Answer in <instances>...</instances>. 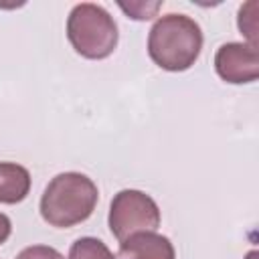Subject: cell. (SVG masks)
I'll list each match as a JSON object with an SVG mask.
<instances>
[{
	"mask_svg": "<svg viewBox=\"0 0 259 259\" xmlns=\"http://www.w3.org/2000/svg\"><path fill=\"white\" fill-rule=\"evenodd\" d=\"M202 40V30L194 18L170 12L150 28L148 55L164 71H186L200 57Z\"/></svg>",
	"mask_w": 259,
	"mask_h": 259,
	"instance_id": "cell-1",
	"label": "cell"
},
{
	"mask_svg": "<svg viewBox=\"0 0 259 259\" xmlns=\"http://www.w3.org/2000/svg\"><path fill=\"white\" fill-rule=\"evenodd\" d=\"M95 182L81 172H61L40 196V217L57 229H69L87 221L97 204Z\"/></svg>",
	"mask_w": 259,
	"mask_h": 259,
	"instance_id": "cell-2",
	"label": "cell"
},
{
	"mask_svg": "<svg viewBox=\"0 0 259 259\" xmlns=\"http://www.w3.org/2000/svg\"><path fill=\"white\" fill-rule=\"evenodd\" d=\"M117 24L99 4H75L67 16V38L85 59H105L117 47Z\"/></svg>",
	"mask_w": 259,
	"mask_h": 259,
	"instance_id": "cell-3",
	"label": "cell"
},
{
	"mask_svg": "<svg viewBox=\"0 0 259 259\" xmlns=\"http://www.w3.org/2000/svg\"><path fill=\"white\" fill-rule=\"evenodd\" d=\"M107 223L111 235L121 243L134 233L156 231L160 227V208L150 194L125 188L113 196Z\"/></svg>",
	"mask_w": 259,
	"mask_h": 259,
	"instance_id": "cell-4",
	"label": "cell"
},
{
	"mask_svg": "<svg viewBox=\"0 0 259 259\" xmlns=\"http://www.w3.org/2000/svg\"><path fill=\"white\" fill-rule=\"evenodd\" d=\"M214 69L227 83H253L259 77V51L249 42H225L214 55Z\"/></svg>",
	"mask_w": 259,
	"mask_h": 259,
	"instance_id": "cell-5",
	"label": "cell"
},
{
	"mask_svg": "<svg viewBox=\"0 0 259 259\" xmlns=\"http://www.w3.org/2000/svg\"><path fill=\"white\" fill-rule=\"evenodd\" d=\"M115 259H176V251L168 237L156 231H142L119 243Z\"/></svg>",
	"mask_w": 259,
	"mask_h": 259,
	"instance_id": "cell-6",
	"label": "cell"
},
{
	"mask_svg": "<svg viewBox=\"0 0 259 259\" xmlns=\"http://www.w3.org/2000/svg\"><path fill=\"white\" fill-rule=\"evenodd\" d=\"M30 192V172L16 162H0V202L16 204Z\"/></svg>",
	"mask_w": 259,
	"mask_h": 259,
	"instance_id": "cell-7",
	"label": "cell"
},
{
	"mask_svg": "<svg viewBox=\"0 0 259 259\" xmlns=\"http://www.w3.org/2000/svg\"><path fill=\"white\" fill-rule=\"evenodd\" d=\"M67 259H115V255L101 239L81 237L71 245Z\"/></svg>",
	"mask_w": 259,
	"mask_h": 259,
	"instance_id": "cell-8",
	"label": "cell"
},
{
	"mask_svg": "<svg viewBox=\"0 0 259 259\" xmlns=\"http://www.w3.org/2000/svg\"><path fill=\"white\" fill-rule=\"evenodd\" d=\"M255 8L257 2H247L245 6L239 8V28L241 32H245V36L249 38V45L257 47V18H255Z\"/></svg>",
	"mask_w": 259,
	"mask_h": 259,
	"instance_id": "cell-9",
	"label": "cell"
},
{
	"mask_svg": "<svg viewBox=\"0 0 259 259\" xmlns=\"http://www.w3.org/2000/svg\"><path fill=\"white\" fill-rule=\"evenodd\" d=\"M121 10H125L130 14V18L134 20H150L156 10L160 8V2H152V4H144V2H130V4H119Z\"/></svg>",
	"mask_w": 259,
	"mask_h": 259,
	"instance_id": "cell-10",
	"label": "cell"
},
{
	"mask_svg": "<svg viewBox=\"0 0 259 259\" xmlns=\"http://www.w3.org/2000/svg\"><path fill=\"white\" fill-rule=\"evenodd\" d=\"M14 259H65L55 247L49 245H30L22 249Z\"/></svg>",
	"mask_w": 259,
	"mask_h": 259,
	"instance_id": "cell-11",
	"label": "cell"
},
{
	"mask_svg": "<svg viewBox=\"0 0 259 259\" xmlns=\"http://www.w3.org/2000/svg\"><path fill=\"white\" fill-rule=\"evenodd\" d=\"M10 233H12V223H10V219H8L4 212H0V245L10 237Z\"/></svg>",
	"mask_w": 259,
	"mask_h": 259,
	"instance_id": "cell-12",
	"label": "cell"
}]
</instances>
